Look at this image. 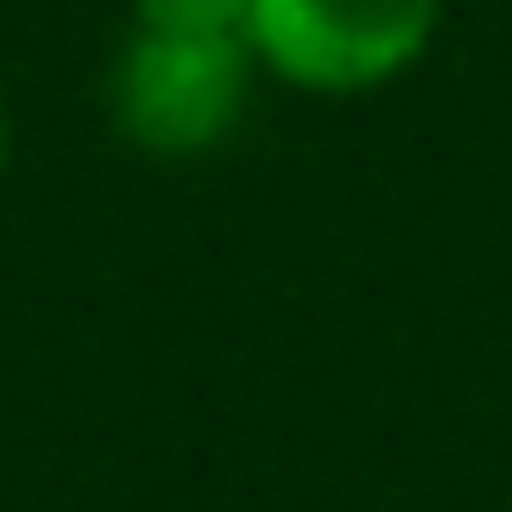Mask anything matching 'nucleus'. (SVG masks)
<instances>
[{
    "label": "nucleus",
    "instance_id": "nucleus-4",
    "mask_svg": "<svg viewBox=\"0 0 512 512\" xmlns=\"http://www.w3.org/2000/svg\"><path fill=\"white\" fill-rule=\"evenodd\" d=\"M0 168H8V104H0Z\"/></svg>",
    "mask_w": 512,
    "mask_h": 512
},
{
    "label": "nucleus",
    "instance_id": "nucleus-2",
    "mask_svg": "<svg viewBox=\"0 0 512 512\" xmlns=\"http://www.w3.org/2000/svg\"><path fill=\"white\" fill-rule=\"evenodd\" d=\"M440 8L448 0H248V56L288 88L360 96L432 48Z\"/></svg>",
    "mask_w": 512,
    "mask_h": 512
},
{
    "label": "nucleus",
    "instance_id": "nucleus-3",
    "mask_svg": "<svg viewBox=\"0 0 512 512\" xmlns=\"http://www.w3.org/2000/svg\"><path fill=\"white\" fill-rule=\"evenodd\" d=\"M144 32H232L248 40V0H128Z\"/></svg>",
    "mask_w": 512,
    "mask_h": 512
},
{
    "label": "nucleus",
    "instance_id": "nucleus-1",
    "mask_svg": "<svg viewBox=\"0 0 512 512\" xmlns=\"http://www.w3.org/2000/svg\"><path fill=\"white\" fill-rule=\"evenodd\" d=\"M256 88V56L232 32H128L104 72V112L136 152H216Z\"/></svg>",
    "mask_w": 512,
    "mask_h": 512
}]
</instances>
